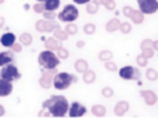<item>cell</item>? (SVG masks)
Listing matches in <instances>:
<instances>
[{
	"instance_id": "6da1fadb",
	"label": "cell",
	"mask_w": 158,
	"mask_h": 119,
	"mask_svg": "<svg viewBox=\"0 0 158 119\" xmlns=\"http://www.w3.org/2000/svg\"><path fill=\"white\" fill-rule=\"evenodd\" d=\"M68 107L69 103L64 96H52L50 98L43 101L42 108L47 109L50 114V117H56V118H63L67 115L68 112Z\"/></svg>"
},
{
	"instance_id": "7a4b0ae2",
	"label": "cell",
	"mask_w": 158,
	"mask_h": 119,
	"mask_svg": "<svg viewBox=\"0 0 158 119\" xmlns=\"http://www.w3.org/2000/svg\"><path fill=\"white\" fill-rule=\"evenodd\" d=\"M78 82V76L68 72H57L53 78V86L57 90H67L72 83Z\"/></svg>"
},
{
	"instance_id": "3957f363",
	"label": "cell",
	"mask_w": 158,
	"mask_h": 119,
	"mask_svg": "<svg viewBox=\"0 0 158 119\" xmlns=\"http://www.w3.org/2000/svg\"><path fill=\"white\" fill-rule=\"evenodd\" d=\"M61 60L57 57L54 51H50V50H44L39 54L38 62L42 68H57L60 64Z\"/></svg>"
},
{
	"instance_id": "277c9868",
	"label": "cell",
	"mask_w": 158,
	"mask_h": 119,
	"mask_svg": "<svg viewBox=\"0 0 158 119\" xmlns=\"http://www.w3.org/2000/svg\"><path fill=\"white\" fill-rule=\"evenodd\" d=\"M79 17V11L74 4H67L58 14V19L61 22H75Z\"/></svg>"
},
{
	"instance_id": "5b68a950",
	"label": "cell",
	"mask_w": 158,
	"mask_h": 119,
	"mask_svg": "<svg viewBox=\"0 0 158 119\" xmlns=\"http://www.w3.org/2000/svg\"><path fill=\"white\" fill-rule=\"evenodd\" d=\"M0 78L6 79V80H8V82H14L21 78V73H19L18 68H17L13 62H10V64L3 65L2 71H0Z\"/></svg>"
},
{
	"instance_id": "8992f818",
	"label": "cell",
	"mask_w": 158,
	"mask_h": 119,
	"mask_svg": "<svg viewBox=\"0 0 158 119\" xmlns=\"http://www.w3.org/2000/svg\"><path fill=\"white\" fill-rule=\"evenodd\" d=\"M57 72V68H42V76L39 79V84L42 89H50V86L53 84V78Z\"/></svg>"
},
{
	"instance_id": "52a82bcc",
	"label": "cell",
	"mask_w": 158,
	"mask_h": 119,
	"mask_svg": "<svg viewBox=\"0 0 158 119\" xmlns=\"http://www.w3.org/2000/svg\"><path fill=\"white\" fill-rule=\"evenodd\" d=\"M35 28L38 32H42V33L53 32V31L60 28V24L57 21H54V19H39V21H36Z\"/></svg>"
},
{
	"instance_id": "ba28073f",
	"label": "cell",
	"mask_w": 158,
	"mask_h": 119,
	"mask_svg": "<svg viewBox=\"0 0 158 119\" xmlns=\"http://www.w3.org/2000/svg\"><path fill=\"white\" fill-rule=\"evenodd\" d=\"M119 76L125 80H139L142 78V73L137 68L135 67H123L119 69Z\"/></svg>"
},
{
	"instance_id": "9c48e42d",
	"label": "cell",
	"mask_w": 158,
	"mask_h": 119,
	"mask_svg": "<svg viewBox=\"0 0 158 119\" xmlns=\"http://www.w3.org/2000/svg\"><path fill=\"white\" fill-rule=\"evenodd\" d=\"M143 14H154L158 11V0H136Z\"/></svg>"
},
{
	"instance_id": "30bf717a",
	"label": "cell",
	"mask_w": 158,
	"mask_h": 119,
	"mask_svg": "<svg viewBox=\"0 0 158 119\" xmlns=\"http://www.w3.org/2000/svg\"><path fill=\"white\" fill-rule=\"evenodd\" d=\"M86 112H87L86 107L82 105V104L78 103V101H74L72 104H69L68 112H67V114H68L71 118H79V117H83Z\"/></svg>"
},
{
	"instance_id": "8fae6325",
	"label": "cell",
	"mask_w": 158,
	"mask_h": 119,
	"mask_svg": "<svg viewBox=\"0 0 158 119\" xmlns=\"http://www.w3.org/2000/svg\"><path fill=\"white\" fill-rule=\"evenodd\" d=\"M140 96L143 97V100H144L146 105L151 107V105H156V104H157L158 96L153 92V90H142V92H140Z\"/></svg>"
},
{
	"instance_id": "7c38bea8",
	"label": "cell",
	"mask_w": 158,
	"mask_h": 119,
	"mask_svg": "<svg viewBox=\"0 0 158 119\" xmlns=\"http://www.w3.org/2000/svg\"><path fill=\"white\" fill-rule=\"evenodd\" d=\"M13 93V84L11 82L0 78V97H7Z\"/></svg>"
},
{
	"instance_id": "4fadbf2b",
	"label": "cell",
	"mask_w": 158,
	"mask_h": 119,
	"mask_svg": "<svg viewBox=\"0 0 158 119\" xmlns=\"http://www.w3.org/2000/svg\"><path fill=\"white\" fill-rule=\"evenodd\" d=\"M128 111H129V103L128 101H123V100L118 101L114 107V114L117 115V117H123Z\"/></svg>"
},
{
	"instance_id": "5bb4252c",
	"label": "cell",
	"mask_w": 158,
	"mask_h": 119,
	"mask_svg": "<svg viewBox=\"0 0 158 119\" xmlns=\"http://www.w3.org/2000/svg\"><path fill=\"white\" fill-rule=\"evenodd\" d=\"M126 18H131L132 22H135V24H143V21H144V14L142 13L140 10H135V8H132V11L129 13V15L126 17Z\"/></svg>"
},
{
	"instance_id": "9a60e30c",
	"label": "cell",
	"mask_w": 158,
	"mask_h": 119,
	"mask_svg": "<svg viewBox=\"0 0 158 119\" xmlns=\"http://www.w3.org/2000/svg\"><path fill=\"white\" fill-rule=\"evenodd\" d=\"M14 42H15V35L11 32H6L4 35L0 38V43H2L4 47H11Z\"/></svg>"
},
{
	"instance_id": "2e32d148",
	"label": "cell",
	"mask_w": 158,
	"mask_h": 119,
	"mask_svg": "<svg viewBox=\"0 0 158 119\" xmlns=\"http://www.w3.org/2000/svg\"><path fill=\"white\" fill-rule=\"evenodd\" d=\"M10 62H14V51L8 50V51L0 53V67H3L6 64H10Z\"/></svg>"
},
{
	"instance_id": "e0dca14e",
	"label": "cell",
	"mask_w": 158,
	"mask_h": 119,
	"mask_svg": "<svg viewBox=\"0 0 158 119\" xmlns=\"http://www.w3.org/2000/svg\"><path fill=\"white\" fill-rule=\"evenodd\" d=\"M119 25H121L119 18H117V17H115V18H111L106 24V31L108 33H112V32H115V31L119 29Z\"/></svg>"
},
{
	"instance_id": "ac0fdd59",
	"label": "cell",
	"mask_w": 158,
	"mask_h": 119,
	"mask_svg": "<svg viewBox=\"0 0 158 119\" xmlns=\"http://www.w3.org/2000/svg\"><path fill=\"white\" fill-rule=\"evenodd\" d=\"M58 46H60V43H58V40L54 38V36L44 39V47H46V50H50V51H56V50L58 49Z\"/></svg>"
},
{
	"instance_id": "d6986e66",
	"label": "cell",
	"mask_w": 158,
	"mask_h": 119,
	"mask_svg": "<svg viewBox=\"0 0 158 119\" xmlns=\"http://www.w3.org/2000/svg\"><path fill=\"white\" fill-rule=\"evenodd\" d=\"M74 68H75V71H77L78 73H83L85 71L89 69V62H87L85 58H79V60L75 61Z\"/></svg>"
},
{
	"instance_id": "ffe728a7",
	"label": "cell",
	"mask_w": 158,
	"mask_h": 119,
	"mask_svg": "<svg viewBox=\"0 0 158 119\" xmlns=\"http://www.w3.org/2000/svg\"><path fill=\"white\" fill-rule=\"evenodd\" d=\"M92 114L96 118H103L107 114V108L104 105H101V104H96V105L92 107Z\"/></svg>"
},
{
	"instance_id": "44dd1931",
	"label": "cell",
	"mask_w": 158,
	"mask_h": 119,
	"mask_svg": "<svg viewBox=\"0 0 158 119\" xmlns=\"http://www.w3.org/2000/svg\"><path fill=\"white\" fill-rule=\"evenodd\" d=\"M82 75H83V83L85 84L94 83V80H96V72H94V71L87 69V71H85Z\"/></svg>"
},
{
	"instance_id": "7402d4cb",
	"label": "cell",
	"mask_w": 158,
	"mask_h": 119,
	"mask_svg": "<svg viewBox=\"0 0 158 119\" xmlns=\"http://www.w3.org/2000/svg\"><path fill=\"white\" fill-rule=\"evenodd\" d=\"M93 2H96L98 6H104V7H106L107 10H110V11H114L115 7H117L115 0H93Z\"/></svg>"
},
{
	"instance_id": "603a6c76",
	"label": "cell",
	"mask_w": 158,
	"mask_h": 119,
	"mask_svg": "<svg viewBox=\"0 0 158 119\" xmlns=\"http://www.w3.org/2000/svg\"><path fill=\"white\" fill-rule=\"evenodd\" d=\"M32 40H33L32 35L28 32H24L19 35V43H21L22 46H31V44H32Z\"/></svg>"
},
{
	"instance_id": "cb8c5ba5",
	"label": "cell",
	"mask_w": 158,
	"mask_h": 119,
	"mask_svg": "<svg viewBox=\"0 0 158 119\" xmlns=\"http://www.w3.org/2000/svg\"><path fill=\"white\" fill-rule=\"evenodd\" d=\"M53 33H54V38L57 39L58 42H65L67 39H68V33L65 32L64 29H61V28H58V29H56V31H53Z\"/></svg>"
},
{
	"instance_id": "d4e9b609",
	"label": "cell",
	"mask_w": 158,
	"mask_h": 119,
	"mask_svg": "<svg viewBox=\"0 0 158 119\" xmlns=\"http://www.w3.org/2000/svg\"><path fill=\"white\" fill-rule=\"evenodd\" d=\"M60 7V0H46L44 2V8L47 11H56Z\"/></svg>"
},
{
	"instance_id": "484cf974",
	"label": "cell",
	"mask_w": 158,
	"mask_h": 119,
	"mask_svg": "<svg viewBox=\"0 0 158 119\" xmlns=\"http://www.w3.org/2000/svg\"><path fill=\"white\" fill-rule=\"evenodd\" d=\"M64 31L68 33V36L77 35V33H78V27H77V24H75V22H67V25H65V28H64Z\"/></svg>"
},
{
	"instance_id": "4316f807",
	"label": "cell",
	"mask_w": 158,
	"mask_h": 119,
	"mask_svg": "<svg viewBox=\"0 0 158 119\" xmlns=\"http://www.w3.org/2000/svg\"><path fill=\"white\" fill-rule=\"evenodd\" d=\"M56 51H57V57L60 58V60H67V58L69 57V51L65 49V47L61 46V44L58 46V49L56 50Z\"/></svg>"
},
{
	"instance_id": "83f0119b",
	"label": "cell",
	"mask_w": 158,
	"mask_h": 119,
	"mask_svg": "<svg viewBox=\"0 0 158 119\" xmlns=\"http://www.w3.org/2000/svg\"><path fill=\"white\" fill-rule=\"evenodd\" d=\"M112 58V51H110V50H101L100 53H98V60H100L101 62L104 61H108V60Z\"/></svg>"
},
{
	"instance_id": "f1b7e54d",
	"label": "cell",
	"mask_w": 158,
	"mask_h": 119,
	"mask_svg": "<svg viewBox=\"0 0 158 119\" xmlns=\"http://www.w3.org/2000/svg\"><path fill=\"white\" fill-rule=\"evenodd\" d=\"M98 7L100 6L97 4L96 2H89V3H86V11L89 14H96L98 11Z\"/></svg>"
},
{
	"instance_id": "f546056e",
	"label": "cell",
	"mask_w": 158,
	"mask_h": 119,
	"mask_svg": "<svg viewBox=\"0 0 158 119\" xmlns=\"http://www.w3.org/2000/svg\"><path fill=\"white\" fill-rule=\"evenodd\" d=\"M146 78H147L148 80H151V82L157 80L158 79V72L154 69V68H148V69L146 71Z\"/></svg>"
},
{
	"instance_id": "4dcf8cb0",
	"label": "cell",
	"mask_w": 158,
	"mask_h": 119,
	"mask_svg": "<svg viewBox=\"0 0 158 119\" xmlns=\"http://www.w3.org/2000/svg\"><path fill=\"white\" fill-rule=\"evenodd\" d=\"M118 31H121L123 35H128V33L132 32V25L129 24V22H121L119 29H118Z\"/></svg>"
},
{
	"instance_id": "1f68e13d",
	"label": "cell",
	"mask_w": 158,
	"mask_h": 119,
	"mask_svg": "<svg viewBox=\"0 0 158 119\" xmlns=\"http://www.w3.org/2000/svg\"><path fill=\"white\" fill-rule=\"evenodd\" d=\"M83 32L86 33V35H93V33L96 32V25L92 24V22H89V24H86L83 27Z\"/></svg>"
},
{
	"instance_id": "d6a6232c",
	"label": "cell",
	"mask_w": 158,
	"mask_h": 119,
	"mask_svg": "<svg viewBox=\"0 0 158 119\" xmlns=\"http://www.w3.org/2000/svg\"><path fill=\"white\" fill-rule=\"evenodd\" d=\"M104 67H106V69L110 71V72H117V64H115V62H112L111 60L104 61Z\"/></svg>"
},
{
	"instance_id": "836d02e7",
	"label": "cell",
	"mask_w": 158,
	"mask_h": 119,
	"mask_svg": "<svg viewBox=\"0 0 158 119\" xmlns=\"http://www.w3.org/2000/svg\"><path fill=\"white\" fill-rule=\"evenodd\" d=\"M101 96H103V97L110 98V97H112V96H114V90H112L111 87L106 86V87H103V89H101Z\"/></svg>"
},
{
	"instance_id": "e575fe53",
	"label": "cell",
	"mask_w": 158,
	"mask_h": 119,
	"mask_svg": "<svg viewBox=\"0 0 158 119\" xmlns=\"http://www.w3.org/2000/svg\"><path fill=\"white\" fill-rule=\"evenodd\" d=\"M32 8H33V11L38 13V14H42L44 10H46V8H44V3L43 2H36V4L33 6Z\"/></svg>"
},
{
	"instance_id": "d590c367",
	"label": "cell",
	"mask_w": 158,
	"mask_h": 119,
	"mask_svg": "<svg viewBox=\"0 0 158 119\" xmlns=\"http://www.w3.org/2000/svg\"><path fill=\"white\" fill-rule=\"evenodd\" d=\"M142 55L143 57H146L147 60H150V58H153L154 57V49L153 47H150V49H144V50H142Z\"/></svg>"
},
{
	"instance_id": "8d00e7d4",
	"label": "cell",
	"mask_w": 158,
	"mask_h": 119,
	"mask_svg": "<svg viewBox=\"0 0 158 119\" xmlns=\"http://www.w3.org/2000/svg\"><path fill=\"white\" fill-rule=\"evenodd\" d=\"M150 47H153V40H151V39H144V40H142L140 49L144 50V49H150Z\"/></svg>"
},
{
	"instance_id": "74e56055",
	"label": "cell",
	"mask_w": 158,
	"mask_h": 119,
	"mask_svg": "<svg viewBox=\"0 0 158 119\" xmlns=\"http://www.w3.org/2000/svg\"><path fill=\"white\" fill-rule=\"evenodd\" d=\"M147 61H148V60L146 57H143L142 54L136 57V62H137V65H139V67H147Z\"/></svg>"
},
{
	"instance_id": "f35d334b",
	"label": "cell",
	"mask_w": 158,
	"mask_h": 119,
	"mask_svg": "<svg viewBox=\"0 0 158 119\" xmlns=\"http://www.w3.org/2000/svg\"><path fill=\"white\" fill-rule=\"evenodd\" d=\"M42 14H43V18L44 19H54L56 17H57V15H56V11H47V10H44Z\"/></svg>"
},
{
	"instance_id": "ab89813d",
	"label": "cell",
	"mask_w": 158,
	"mask_h": 119,
	"mask_svg": "<svg viewBox=\"0 0 158 119\" xmlns=\"http://www.w3.org/2000/svg\"><path fill=\"white\" fill-rule=\"evenodd\" d=\"M21 50H22V44L19 43V42H18V43H17V42H14L13 46H11V51H14V53H19Z\"/></svg>"
},
{
	"instance_id": "60d3db41",
	"label": "cell",
	"mask_w": 158,
	"mask_h": 119,
	"mask_svg": "<svg viewBox=\"0 0 158 119\" xmlns=\"http://www.w3.org/2000/svg\"><path fill=\"white\" fill-rule=\"evenodd\" d=\"M132 8H133V7H132V6H125V7H123V10H122L123 15H125V17H128V15H129V13H131V11H132Z\"/></svg>"
},
{
	"instance_id": "b9f144b4",
	"label": "cell",
	"mask_w": 158,
	"mask_h": 119,
	"mask_svg": "<svg viewBox=\"0 0 158 119\" xmlns=\"http://www.w3.org/2000/svg\"><path fill=\"white\" fill-rule=\"evenodd\" d=\"M92 2V0H74L75 4H86V3Z\"/></svg>"
},
{
	"instance_id": "7bdbcfd3",
	"label": "cell",
	"mask_w": 158,
	"mask_h": 119,
	"mask_svg": "<svg viewBox=\"0 0 158 119\" xmlns=\"http://www.w3.org/2000/svg\"><path fill=\"white\" fill-rule=\"evenodd\" d=\"M85 44H86V43H85V40H79L78 43H77V47H79V49H82V47H85Z\"/></svg>"
},
{
	"instance_id": "ee69618b",
	"label": "cell",
	"mask_w": 158,
	"mask_h": 119,
	"mask_svg": "<svg viewBox=\"0 0 158 119\" xmlns=\"http://www.w3.org/2000/svg\"><path fill=\"white\" fill-rule=\"evenodd\" d=\"M153 49L154 51H158V40H153Z\"/></svg>"
},
{
	"instance_id": "f6af8a7d",
	"label": "cell",
	"mask_w": 158,
	"mask_h": 119,
	"mask_svg": "<svg viewBox=\"0 0 158 119\" xmlns=\"http://www.w3.org/2000/svg\"><path fill=\"white\" fill-rule=\"evenodd\" d=\"M6 114V109H4V105H2L0 104V117H3V115Z\"/></svg>"
},
{
	"instance_id": "bcb514c9",
	"label": "cell",
	"mask_w": 158,
	"mask_h": 119,
	"mask_svg": "<svg viewBox=\"0 0 158 119\" xmlns=\"http://www.w3.org/2000/svg\"><path fill=\"white\" fill-rule=\"evenodd\" d=\"M4 24H6V19L3 18V17H0V29H2V28L4 27Z\"/></svg>"
},
{
	"instance_id": "7dc6e473",
	"label": "cell",
	"mask_w": 158,
	"mask_h": 119,
	"mask_svg": "<svg viewBox=\"0 0 158 119\" xmlns=\"http://www.w3.org/2000/svg\"><path fill=\"white\" fill-rule=\"evenodd\" d=\"M24 8L28 11V10H29V8H31V6H29V4H25V6H24Z\"/></svg>"
},
{
	"instance_id": "c3c4849f",
	"label": "cell",
	"mask_w": 158,
	"mask_h": 119,
	"mask_svg": "<svg viewBox=\"0 0 158 119\" xmlns=\"http://www.w3.org/2000/svg\"><path fill=\"white\" fill-rule=\"evenodd\" d=\"M36 2H43V3H44V2H46V0H36Z\"/></svg>"
},
{
	"instance_id": "681fc988",
	"label": "cell",
	"mask_w": 158,
	"mask_h": 119,
	"mask_svg": "<svg viewBox=\"0 0 158 119\" xmlns=\"http://www.w3.org/2000/svg\"><path fill=\"white\" fill-rule=\"evenodd\" d=\"M3 3H4V0H0V4H3Z\"/></svg>"
},
{
	"instance_id": "f907efd6",
	"label": "cell",
	"mask_w": 158,
	"mask_h": 119,
	"mask_svg": "<svg viewBox=\"0 0 158 119\" xmlns=\"http://www.w3.org/2000/svg\"><path fill=\"white\" fill-rule=\"evenodd\" d=\"M157 103H158V98H157Z\"/></svg>"
}]
</instances>
